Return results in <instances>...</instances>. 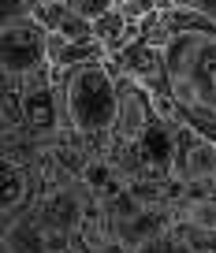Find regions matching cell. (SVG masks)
I'll use <instances>...</instances> for the list:
<instances>
[{
	"mask_svg": "<svg viewBox=\"0 0 216 253\" xmlns=\"http://www.w3.org/2000/svg\"><path fill=\"white\" fill-rule=\"evenodd\" d=\"M108 56L104 41H67L60 34H48V63L56 67H75V63H86V60H101Z\"/></svg>",
	"mask_w": 216,
	"mask_h": 253,
	"instance_id": "obj_7",
	"label": "cell"
},
{
	"mask_svg": "<svg viewBox=\"0 0 216 253\" xmlns=\"http://www.w3.org/2000/svg\"><path fill=\"white\" fill-rule=\"evenodd\" d=\"M19 82V101H23V126L26 134L41 145H52L56 138H64L60 130V104H56V82H52V63L41 71L26 75Z\"/></svg>",
	"mask_w": 216,
	"mask_h": 253,
	"instance_id": "obj_5",
	"label": "cell"
},
{
	"mask_svg": "<svg viewBox=\"0 0 216 253\" xmlns=\"http://www.w3.org/2000/svg\"><path fill=\"white\" fill-rule=\"evenodd\" d=\"M0 41H4V79H26L48 67V30L26 0L0 4Z\"/></svg>",
	"mask_w": 216,
	"mask_h": 253,
	"instance_id": "obj_3",
	"label": "cell"
},
{
	"mask_svg": "<svg viewBox=\"0 0 216 253\" xmlns=\"http://www.w3.org/2000/svg\"><path fill=\"white\" fill-rule=\"evenodd\" d=\"M160 52L179 119L216 138V30H179L160 45Z\"/></svg>",
	"mask_w": 216,
	"mask_h": 253,
	"instance_id": "obj_2",
	"label": "cell"
},
{
	"mask_svg": "<svg viewBox=\"0 0 216 253\" xmlns=\"http://www.w3.org/2000/svg\"><path fill=\"white\" fill-rule=\"evenodd\" d=\"M26 4H30V8H38V4H45V0H26Z\"/></svg>",
	"mask_w": 216,
	"mask_h": 253,
	"instance_id": "obj_9",
	"label": "cell"
},
{
	"mask_svg": "<svg viewBox=\"0 0 216 253\" xmlns=\"http://www.w3.org/2000/svg\"><path fill=\"white\" fill-rule=\"evenodd\" d=\"M116 82H120V108H116V126H112V157L123 160L142 142V134L153 126V119L160 112H157V101H153V89L145 82H138L134 75H127L120 63H116Z\"/></svg>",
	"mask_w": 216,
	"mask_h": 253,
	"instance_id": "obj_4",
	"label": "cell"
},
{
	"mask_svg": "<svg viewBox=\"0 0 216 253\" xmlns=\"http://www.w3.org/2000/svg\"><path fill=\"white\" fill-rule=\"evenodd\" d=\"M56 82V104H60V130L64 138H75L82 149L112 153V126L120 108V82H116V60H86L75 67L52 63Z\"/></svg>",
	"mask_w": 216,
	"mask_h": 253,
	"instance_id": "obj_1",
	"label": "cell"
},
{
	"mask_svg": "<svg viewBox=\"0 0 216 253\" xmlns=\"http://www.w3.org/2000/svg\"><path fill=\"white\" fill-rule=\"evenodd\" d=\"M34 15L45 23L48 34H60V38H67V41H93L97 38L93 15L79 11L75 4H67V0H45V4L34 8Z\"/></svg>",
	"mask_w": 216,
	"mask_h": 253,
	"instance_id": "obj_6",
	"label": "cell"
},
{
	"mask_svg": "<svg viewBox=\"0 0 216 253\" xmlns=\"http://www.w3.org/2000/svg\"><path fill=\"white\" fill-rule=\"evenodd\" d=\"M120 4V11L127 19H134V23H142L145 15H153V11L160 8V0H116Z\"/></svg>",
	"mask_w": 216,
	"mask_h": 253,
	"instance_id": "obj_8",
	"label": "cell"
}]
</instances>
